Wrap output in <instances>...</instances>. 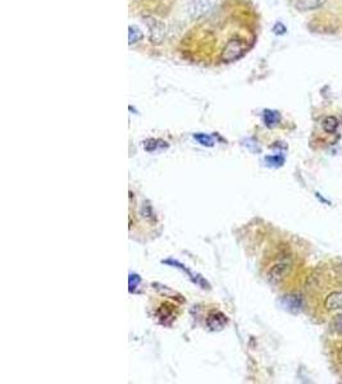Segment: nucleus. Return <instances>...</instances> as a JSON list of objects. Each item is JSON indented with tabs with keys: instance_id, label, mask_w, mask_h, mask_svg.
I'll list each match as a JSON object with an SVG mask.
<instances>
[{
	"instance_id": "1a4fd4ad",
	"label": "nucleus",
	"mask_w": 342,
	"mask_h": 384,
	"mask_svg": "<svg viewBox=\"0 0 342 384\" xmlns=\"http://www.w3.org/2000/svg\"><path fill=\"white\" fill-rule=\"evenodd\" d=\"M142 39V32L137 27H129L128 29V42L129 44H135V42L140 41Z\"/></svg>"
},
{
	"instance_id": "9d476101",
	"label": "nucleus",
	"mask_w": 342,
	"mask_h": 384,
	"mask_svg": "<svg viewBox=\"0 0 342 384\" xmlns=\"http://www.w3.org/2000/svg\"><path fill=\"white\" fill-rule=\"evenodd\" d=\"M331 328H332L335 332L342 333V313L337 314L336 317H333L332 322H331Z\"/></svg>"
},
{
	"instance_id": "7ed1b4c3",
	"label": "nucleus",
	"mask_w": 342,
	"mask_h": 384,
	"mask_svg": "<svg viewBox=\"0 0 342 384\" xmlns=\"http://www.w3.org/2000/svg\"><path fill=\"white\" fill-rule=\"evenodd\" d=\"M324 307L327 310H341L342 309V291H333L324 300Z\"/></svg>"
},
{
	"instance_id": "0eeeda50",
	"label": "nucleus",
	"mask_w": 342,
	"mask_h": 384,
	"mask_svg": "<svg viewBox=\"0 0 342 384\" xmlns=\"http://www.w3.org/2000/svg\"><path fill=\"white\" fill-rule=\"evenodd\" d=\"M322 127L326 132L332 133L335 132L337 127H339V120H337V118H335V117H327L326 119L323 120Z\"/></svg>"
},
{
	"instance_id": "9b49d317",
	"label": "nucleus",
	"mask_w": 342,
	"mask_h": 384,
	"mask_svg": "<svg viewBox=\"0 0 342 384\" xmlns=\"http://www.w3.org/2000/svg\"><path fill=\"white\" fill-rule=\"evenodd\" d=\"M284 31H286V29H284V26L282 25V23H277L275 27V32L276 33H283Z\"/></svg>"
},
{
	"instance_id": "6e6552de",
	"label": "nucleus",
	"mask_w": 342,
	"mask_h": 384,
	"mask_svg": "<svg viewBox=\"0 0 342 384\" xmlns=\"http://www.w3.org/2000/svg\"><path fill=\"white\" fill-rule=\"evenodd\" d=\"M265 123L268 124L269 127L276 126L278 122H280V116H278L277 112H272V110H267L264 114Z\"/></svg>"
},
{
	"instance_id": "f8f14e48",
	"label": "nucleus",
	"mask_w": 342,
	"mask_h": 384,
	"mask_svg": "<svg viewBox=\"0 0 342 384\" xmlns=\"http://www.w3.org/2000/svg\"><path fill=\"white\" fill-rule=\"evenodd\" d=\"M339 360H340V362H341V365H342V349L340 350V352H339Z\"/></svg>"
},
{
	"instance_id": "f03ea898",
	"label": "nucleus",
	"mask_w": 342,
	"mask_h": 384,
	"mask_svg": "<svg viewBox=\"0 0 342 384\" xmlns=\"http://www.w3.org/2000/svg\"><path fill=\"white\" fill-rule=\"evenodd\" d=\"M291 270V265L287 262H280L275 264L268 271V281L271 283H280L287 277Z\"/></svg>"
},
{
	"instance_id": "f257e3e1",
	"label": "nucleus",
	"mask_w": 342,
	"mask_h": 384,
	"mask_svg": "<svg viewBox=\"0 0 342 384\" xmlns=\"http://www.w3.org/2000/svg\"><path fill=\"white\" fill-rule=\"evenodd\" d=\"M246 50L245 42L239 39H233L227 42L222 52V60L223 61H233L236 59L241 58Z\"/></svg>"
},
{
	"instance_id": "20e7f679",
	"label": "nucleus",
	"mask_w": 342,
	"mask_h": 384,
	"mask_svg": "<svg viewBox=\"0 0 342 384\" xmlns=\"http://www.w3.org/2000/svg\"><path fill=\"white\" fill-rule=\"evenodd\" d=\"M207 323L210 329H220L227 323V318L219 311H216V313H212L208 317Z\"/></svg>"
},
{
	"instance_id": "423d86ee",
	"label": "nucleus",
	"mask_w": 342,
	"mask_h": 384,
	"mask_svg": "<svg viewBox=\"0 0 342 384\" xmlns=\"http://www.w3.org/2000/svg\"><path fill=\"white\" fill-rule=\"evenodd\" d=\"M210 9V1L209 0H195L192 7H191V14L195 17H199L201 14L207 13Z\"/></svg>"
},
{
	"instance_id": "39448f33",
	"label": "nucleus",
	"mask_w": 342,
	"mask_h": 384,
	"mask_svg": "<svg viewBox=\"0 0 342 384\" xmlns=\"http://www.w3.org/2000/svg\"><path fill=\"white\" fill-rule=\"evenodd\" d=\"M326 3V0H297V3L295 4L297 10L301 12H308V10H313L316 8H320L323 4Z\"/></svg>"
}]
</instances>
